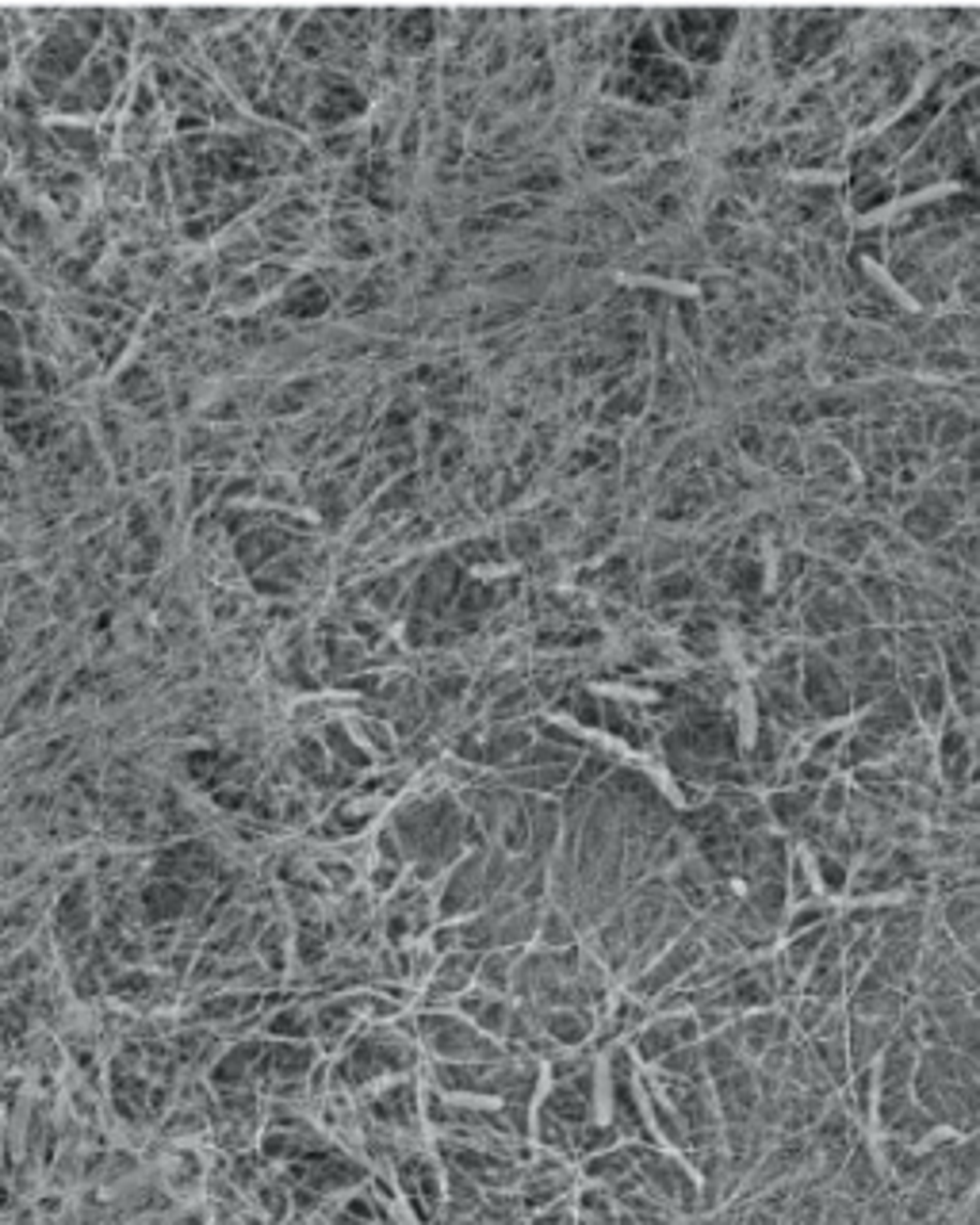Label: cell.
Returning a JSON list of instances; mask_svg holds the SVG:
<instances>
[{"mask_svg": "<svg viewBox=\"0 0 980 1225\" xmlns=\"http://www.w3.org/2000/svg\"><path fill=\"white\" fill-rule=\"evenodd\" d=\"M540 1030L555 1046H582L590 1037V1030H594V1015H590L586 1007H552V1011H544Z\"/></svg>", "mask_w": 980, "mask_h": 1225, "instance_id": "obj_1", "label": "cell"}, {"mask_svg": "<svg viewBox=\"0 0 980 1225\" xmlns=\"http://www.w3.org/2000/svg\"><path fill=\"white\" fill-rule=\"evenodd\" d=\"M843 1176V1191L855 1198H874L877 1191H881V1171H877L874 1156H870V1149L865 1145H855V1153H850L847 1168L838 1171Z\"/></svg>", "mask_w": 980, "mask_h": 1225, "instance_id": "obj_2", "label": "cell"}, {"mask_svg": "<svg viewBox=\"0 0 980 1225\" xmlns=\"http://www.w3.org/2000/svg\"><path fill=\"white\" fill-rule=\"evenodd\" d=\"M265 1030L272 1037H284V1042H303V1037L318 1034V1022H314V1011L287 1003V1007H280L277 1015L265 1022Z\"/></svg>", "mask_w": 980, "mask_h": 1225, "instance_id": "obj_3", "label": "cell"}, {"mask_svg": "<svg viewBox=\"0 0 980 1225\" xmlns=\"http://www.w3.org/2000/svg\"><path fill=\"white\" fill-rule=\"evenodd\" d=\"M514 973H517V961H509V954H502V950H490V954H482V961H479L482 992H490V996L509 992Z\"/></svg>", "mask_w": 980, "mask_h": 1225, "instance_id": "obj_4", "label": "cell"}, {"mask_svg": "<svg viewBox=\"0 0 980 1225\" xmlns=\"http://www.w3.org/2000/svg\"><path fill=\"white\" fill-rule=\"evenodd\" d=\"M257 950L261 957H265V966L280 973V969H284V954H287V930L280 927V923H268L257 935Z\"/></svg>", "mask_w": 980, "mask_h": 1225, "instance_id": "obj_5", "label": "cell"}, {"mask_svg": "<svg viewBox=\"0 0 980 1225\" xmlns=\"http://www.w3.org/2000/svg\"><path fill=\"white\" fill-rule=\"evenodd\" d=\"M540 942L548 950H570L575 946V923H567L560 912H548L540 920Z\"/></svg>", "mask_w": 980, "mask_h": 1225, "instance_id": "obj_6", "label": "cell"}, {"mask_svg": "<svg viewBox=\"0 0 980 1225\" xmlns=\"http://www.w3.org/2000/svg\"><path fill=\"white\" fill-rule=\"evenodd\" d=\"M828 915H831V908H823V903H801V912L793 915V920L785 923V935H789V939H793V935H804V930H816V927H823V923H828Z\"/></svg>", "mask_w": 980, "mask_h": 1225, "instance_id": "obj_7", "label": "cell"}, {"mask_svg": "<svg viewBox=\"0 0 980 1225\" xmlns=\"http://www.w3.org/2000/svg\"><path fill=\"white\" fill-rule=\"evenodd\" d=\"M820 881L828 885V893H843L847 888V869L838 866L835 858H820Z\"/></svg>", "mask_w": 980, "mask_h": 1225, "instance_id": "obj_8", "label": "cell"}]
</instances>
